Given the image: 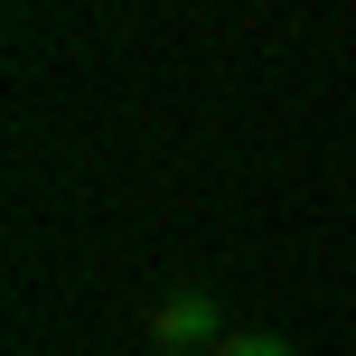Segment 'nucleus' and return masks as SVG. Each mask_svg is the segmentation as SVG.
<instances>
[{"instance_id":"obj_1","label":"nucleus","mask_w":356,"mask_h":356,"mask_svg":"<svg viewBox=\"0 0 356 356\" xmlns=\"http://www.w3.org/2000/svg\"><path fill=\"white\" fill-rule=\"evenodd\" d=\"M150 338H160V356H216V347H225V309H216V291H207V282L160 291Z\"/></svg>"},{"instance_id":"obj_2","label":"nucleus","mask_w":356,"mask_h":356,"mask_svg":"<svg viewBox=\"0 0 356 356\" xmlns=\"http://www.w3.org/2000/svg\"><path fill=\"white\" fill-rule=\"evenodd\" d=\"M216 356H300V347H291V338H263V328H244V338H225Z\"/></svg>"}]
</instances>
